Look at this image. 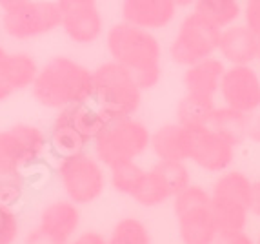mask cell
I'll list each match as a JSON object with an SVG mask.
<instances>
[{"mask_svg":"<svg viewBox=\"0 0 260 244\" xmlns=\"http://www.w3.org/2000/svg\"><path fill=\"white\" fill-rule=\"evenodd\" d=\"M26 179L20 170L0 171V202L13 208L24 195Z\"/></svg>","mask_w":260,"mask_h":244,"instance_id":"f1b7e54d","label":"cell"},{"mask_svg":"<svg viewBox=\"0 0 260 244\" xmlns=\"http://www.w3.org/2000/svg\"><path fill=\"white\" fill-rule=\"evenodd\" d=\"M211 214L218 233L222 231H240L246 228L249 209L233 202H222L211 199Z\"/></svg>","mask_w":260,"mask_h":244,"instance_id":"d4e9b609","label":"cell"},{"mask_svg":"<svg viewBox=\"0 0 260 244\" xmlns=\"http://www.w3.org/2000/svg\"><path fill=\"white\" fill-rule=\"evenodd\" d=\"M70 244H108V240L100 233H96V231H84L77 239L71 240Z\"/></svg>","mask_w":260,"mask_h":244,"instance_id":"e575fe53","label":"cell"},{"mask_svg":"<svg viewBox=\"0 0 260 244\" xmlns=\"http://www.w3.org/2000/svg\"><path fill=\"white\" fill-rule=\"evenodd\" d=\"M129 197L144 208H155V206H160L169 199H173V192L164 180V177L155 168H151L149 171L144 170L142 177L133 188Z\"/></svg>","mask_w":260,"mask_h":244,"instance_id":"44dd1931","label":"cell"},{"mask_svg":"<svg viewBox=\"0 0 260 244\" xmlns=\"http://www.w3.org/2000/svg\"><path fill=\"white\" fill-rule=\"evenodd\" d=\"M218 93L224 106L251 115L260 109V77L251 64L230 66L222 75Z\"/></svg>","mask_w":260,"mask_h":244,"instance_id":"8fae6325","label":"cell"},{"mask_svg":"<svg viewBox=\"0 0 260 244\" xmlns=\"http://www.w3.org/2000/svg\"><path fill=\"white\" fill-rule=\"evenodd\" d=\"M60 8V27L75 44L86 46L100 39L104 31V18L96 0H56Z\"/></svg>","mask_w":260,"mask_h":244,"instance_id":"30bf717a","label":"cell"},{"mask_svg":"<svg viewBox=\"0 0 260 244\" xmlns=\"http://www.w3.org/2000/svg\"><path fill=\"white\" fill-rule=\"evenodd\" d=\"M242 18H244V24L260 39V0L244 2Z\"/></svg>","mask_w":260,"mask_h":244,"instance_id":"4dcf8cb0","label":"cell"},{"mask_svg":"<svg viewBox=\"0 0 260 244\" xmlns=\"http://www.w3.org/2000/svg\"><path fill=\"white\" fill-rule=\"evenodd\" d=\"M224 71H225L224 60L215 57V55L187 66L186 71H184V87H186V93L197 97L215 99V95L218 93V86H220Z\"/></svg>","mask_w":260,"mask_h":244,"instance_id":"9a60e30c","label":"cell"},{"mask_svg":"<svg viewBox=\"0 0 260 244\" xmlns=\"http://www.w3.org/2000/svg\"><path fill=\"white\" fill-rule=\"evenodd\" d=\"M48 137L31 124H15L0 131V171L33 166L48 149Z\"/></svg>","mask_w":260,"mask_h":244,"instance_id":"ba28073f","label":"cell"},{"mask_svg":"<svg viewBox=\"0 0 260 244\" xmlns=\"http://www.w3.org/2000/svg\"><path fill=\"white\" fill-rule=\"evenodd\" d=\"M213 244H255L251 240V237L246 235L244 230L240 231H222L218 233L217 239Z\"/></svg>","mask_w":260,"mask_h":244,"instance_id":"1f68e13d","label":"cell"},{"mask_svg":"<svg viewBox=\"0 0 260 244\" xmlns=\"http://www.w3.org/2000/svg\"><path fill=\"white\" fill-rule=\"evenodd\" d=\"M197 0H173V4L177 8H193Z\"/></svg>","mask_w":260,"mask_h":244,"instance_id":"74e56055","label":"cell"},{"mask_svg":"<svg viewBox=\"0 0 260 244\" xmlns=\"http://www.w3.org/2000/svg\"><path fill=\"white\" fill-rule=\"evenodd\" d=\"M31 93L40 106L56 111L66 106L89 102L93 97V71L75 58L56 55L39 66Z\"/></svg>","mask_w":260,"mask_h":244,"instance_id":"7a4b0ae2","label":"cell"},{"mask_svg":"<svg viewBox=\"0 0 260 244\" xmlns=\"http://www.w3.org/2000/svg\"><path fill=\"white\" fill-rule=\"evenodd\" d=\"M153 168L164 177L173 192V197L191 184V173L187 170L186 161H158Z\"/></svg>","mask_w":260,"mask_h":244,"instance_id":"83f0119b","label":"cell"},{"mask_svg":"<svg viewBox=\"0 0 260 244\" xmlns=\"http://www.w3.org/2000/svg\"><path fill=\"white\" fill-rule=\"evenodd\" d=\"M195 11L217 24L220 29L237 24L242 18V0H197L193 6Z\"/></svg>","mask_w":260,"mask_h":244,"instance_id":"cb8c5ba5","label":"cell"},{"mask_svg":"<svg viewBox=\"0 0 260 244\" xmlns=\"http://www.w3.org/2000/svg\"><path fill=\"white\" fill-rule=\"evenodd\" d=\"M106 46L111 60L127 68L142 92L160 82L162 46L153 31L122 20L109 27Z\"/></svg>","mask_w":260,"mask_h":244,"instance_id":"6da1fadb","label":"cell"},{"mask_svg":"<svg viewBox=\"0 0 260 244\" xmlns=\"http://www.w3.org/2000/svg\"><path fill=\"white\" fill-rule=\"evenodd\" d=\"M178 233L184 244H213L218 235L211 214V202L186 209L177 215Z\"/></svg>","mask_w":260,"mask_h":244,"instance_id":"2e32d148","label":"cell"},{"mask_svg":"<svg viewBox=\"0 0 260 244\" xmlns=\"http://www.w3.org/2000/svg\"><path fill=\"white\" fill-rule=\"evenodd\" d=\"M78 224H80V211H78V206L70 199L53 201L40 211L39 228L64 242H68L75 235Z\"/></svg>","mask_w":260,"mask_h":244,"instance_id":"e0dca14e","label":"cell"},{"mask_svg":"<svg viewBox=\"0 0 260 244\" xmlns=\"http://www.w3.org/2000/svg\"><path fill=\"white\" fill-rule=\"evenodd\" d=\"M220 31L217 24L193 9L178 24L177 33L169 44V57L182 68L213 57L218 49Z\"/></svg>","mask_w":260,"mask_h":244,"instance_id":"8992f818","label":"cell"},{"mask_svg":"<svg viewBox=\"0 0 260 244\" xmlns=\"http://www.w3.org/2000/svg\"><path fill=\"white\" fill-rule=\"evenodd\" d=\"M108 244H151V235L142 221L126 217L115 224Z\"/></svg>","mask_w":260,"mask_h":244,"instance_id":"484cf974","label":"cell"},{"mask_svg":"<svg viewBox=\"0 0 260 244\" xmlns=\"http://www.w3.org/2000/svg\"><path fill=\"white\" fill-rule=\"evenodd\" d=\"M158 161H187L186 151V128L175 124H164L151 133V144Z\"/></svg>","mask_w":260,"mask_h":244,"instance_id":"d6986e66","label":"cell"},{"mask_svg":"<svg viewBox=\"0 0 260 244\" xmlns=\"http://www.w3.org/2000/svg\"><path fill=\"white\" fill-rule=\"evenodd\" d=\"M186 128L187 161L211 173H220L231 166L235 148L228 139L217 133L211 126H184Z\"/></svg>","mask_w":260,"mask_h":244,"instance_id":"9c48e42d","label":"cell"},{"mask_svg":"<svg viewBox=\"0 0 260 244\" xmlns=\"http://www.w3.org/2000/svg\"><path fill=\"white\" fill-rule=\"evenodd\" d=\"M247 122H249V115L247 113L231 109L228 106H222V108L217 106L208 126H211L224 139L230 140L233 146H240L246 140Z\"/></svg>","mask_w":260,"mask_h":244,"instance_id":"7402d4cb","label":"cell"},{"mask_svg":"<svg viewBox=\"0 0 260 244\" xmlns=\"http://www.w3.org/2000/svg\"><path fill=\"white\" fill-rule=\"evenodd\" d=\"M27 0H0V9H2V13L4 11H9V9H15L18 6L26 4Z\"/></svg>","mask_w":260,"mask_h":244,"instance_id":"8d00e7d4","label":"cell"},{"mask_svg":"<svg viewBox=\"0 0 260 244\" xmlns=\"http://www.w3.org/2000/svg\"><path fill=\"white\" fill-rule=\"evenodd\" d=\"M249 214L260 217V180L253 182L251 186V199H249Z\"/></svg>","mask_w":260,"mask_h":244,"instance_id":"d590c367","label":"cell"},{"mask_svg":"<svg viewBox=\"0 0 260 244\" xmlns=\"http://www.w3.org/2000/svg\"><path fill=\"white\" fill-rule=\"evenodd\" d=\"M215 108V99L186 93L177 104V122L180 126H208Z\"/></svg>","mask_w":260,"mask_h":244,"instance_id":"603a6c76","label":"cell"},{"mask_svg":"<svg viewBox=\"0 0 260 244\" xmlns=\"http://www.w3.org/2000/svg\"><path fill=\"white\" fill-rule=\"evenodd\" d=\"M142 173L144 170L137 164V161H122L109 166V180L113 190L122 195H131Z\"/></svg>","mask_w":260,"mask_h":244,"instance_id":"4316f807","label":"cell"},{"mask_svg":"<svg viewBox=\"0 0 260 244\" xmlns=\"http://www.w3.org/2000/svg\"><path fill=\"white\" fill-rule=\"evenodd\" d=\"M258 244H260V239H258Z\"/></svg>","mask_w":260,"mask_h":244,"instance_id":"b9f144b4","label":"cell"},{"mask_svg":"<svg viewBox=\"0 0 260 244\" xmlns=\"http://www.w3.org/2000/svg\"><path fill=\"white\" fill-rule=\"evenodd\" d=\"M173 0H122V20L149 31L168 27L177 17Z\"/></svg>","mask_w":260,"mask_h":244,"instance_id":"7c38bea8","label":"cell"},{"mask_svg":"<svg viewBox=\"0 0 260 244\" xmlns=\"http://www.w3.org/2000/svg\"><path fill=\"white\" fill-rule=\"evenodd\" d=\"M256 60L260 62V42H258V53H256Z\"/></svg>","mask_w":260,"mask_h":244,"instance_id":"ab89813d","label":"cell"},{"mask_svg":"<svg viewBox=\"0 0 260 244\" xmlns=\"http://www.w3.org/2000/svg\"><path fill=\"white\" fill-rule=\"evenodd\" d=\"M91 101L108 122L133 117L142 102V89L127 68L108 60L93 70Z\"/></svg>","mask_w":260,"mask_h":244,"instance_id":"3957f363","label":"cell"},{"mask_svg":"<svg viewBox=\"0 0 260 244\" xmlns=\"http://www.w3.org/2000/svg\"><path fill=\"white\" fill-rule=\"evenodd\" d=\"M251 186L253 182L242 171H225L215 180L209 195H211L213 201L233 202V204L244 206V208L249 209Z\"/></svg>","mask_w":260,"mask_h":244,"instance_id":"ffe728a7","label":"cell"},{"mask_svg":"<svg viewBox=\"0 0 260 244\" xmlns=\"http://www.w3.org/2000/svg\"><path fill=\"white\" fill-rule=\"evenodd\" d=\"M55 122L71 128L75 133L93 144L95 137L99 135L108 120L102 117V113L95 106H89V102H80V104H71L58 109Z\"/></svg>","mask_w":260,"mask_h":244,"instance_id":"ac0fdd59","label":"cell"},{"mask_svg":"<svg viewBox=\"0 0 260 244\" xmlns=\"http://www.w3.org/2000/svg\"><path fill=\"white\" fill-rule=\"evenodd\" d=\"M24 244H68V242L49 235L48 231H44L42 228H35V230H31L29 233H27L26 242Z\"/></svg>","mask_w":260,"mask_h":244,"instance_id":"d6a6232c","label":"cell"},{"mask_svg":"<svg viewBox=\"0 0 260 244\" xmlns=\"http://www.w3.org/2000/svg\"><path fill=\"white\" fill-rule=\"evenodd\" d=\"M151 144V131L144 122L133 117L106 122L93 140V155L102 166L122 161H137Z\"/></svg>","mask_w":260,"mask_h":244,"instance_id":"277c9868","label":"cell"},{"mask_svg":"<svg viewBox=\"0 0 260 244\" xmlns=\"http://www.w3.org/2000/svg\"><path fill=\"white\" fill-rule=\"evenodd\" d=\"M62 15L56 0H27L2 13L0 29L9 39L27 42L46 37L60 27Z\"/></svg>","mask_w":260,"mask_h":244,"instance_id":"52a82bcc","label":"cell"},{"mask_svg":"<svg viewBox=\"0 0 260 244\" xmlns=\"http://www.w3.org/2000/svg\"><path fill=\"white\" fill-rule=\"evenodd\" d=\"M242 2H251V0H242Z\"/></svg>","mask_w":260,"mask_h":244,"instance_id":"60d3db41","label":"cell"},{"mask_svg":"<svg viewBox=\"0 0 260 244\" xmlns=\"http://www.w3.org/2000/svg\"><path fill=\"white\" fill-rule=\"evenodd\" d=\"M20 233V223L11 206L0 202V244H15Z\"/></svg>","mask_w":260,"mask_h":244,"instance_id":"f546056e","label":"cell"},{"mask_svg":"<svg viewBox=\"0 0 260 244\" xmlns=\"http://www.w3.org/2000/svg\"><path fill=\"white\" fill-rule=\"evenodd\" d=\"M0 33H2V29H0ZM6 53H8V51H6V49H4V46H2V44H0V60H2V57H4Z\"/></svg>","mask_w":260,"mask_h":244,"instance_id":"f35d334b","label":"cell"},{"mask_svg":"<svg viewBox=\"0 0 260 244\" xmlns=\"http://www.w3.org/2000/svg\"><path fill=\"white\" fill-rule=\"evenodd\" d=\"M39 64L29 53H6L0 60V102L22 89L31 87Z\"/></svg>","mask_w":260,"mask_h":244,"instance_id":"5bb4252c","label":"cell"},{"mask_svg":"<svg viewBox=\"0 0 260 244\" xmlns=\"http://www.w3.org/2000/svg\"><path fill=\"white\" fill-rule=\"evenodd\" d=\"M56 177L71 202L77 206L91 204L106 190V171L100 161L87 151L60 157Z\"/></svg>","mask_w":260,"mask_h":244,"instance_id":"5b68a950","label":"cell"},{"mask_svg":"<svg viewBox=\"0 0 260 244\" xmlns=\"http://www.w3.org/2000/svg\"><path fill=\"white\" fill-rule=\"evenodd\" d=\"M260 39L246 24H231L220 31L218 49L220 58L231 66L253 64L256 60Z\"/></svg>","mask_w":260,"mask_h":244,"instance_id":"4fadbf2b","label":"cell"},{"mask_svg":"<svg viewBox=\"0 0 260 244\" xmlns=\"http://www.w3.org/2000/svg\"><path fill=\"white\" fill-rule=\"evenodd\" d=\"M246 140H251V142H255V144H260V109L249 115Z\"/></svg>","mask_w":260,"mask_h":244,"instance_id":"836d02e7","label":"cell"}]
</instances>
